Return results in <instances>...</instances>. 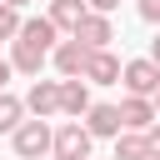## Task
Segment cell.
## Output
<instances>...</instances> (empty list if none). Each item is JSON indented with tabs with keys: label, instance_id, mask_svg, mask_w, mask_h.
<instances>
[{
	"label": "cell",
	"instance_id": "cell-3",
	"mask_svg": "<svg viewBox=\"0 0 160 160\" xmlns=\"http://www.w3.org/2000/svg\"><path fill=\"white\" fill-rule=\"evenodd\" d=\"M120 85H125V95H150V100H155V90H160V65H155L150 55H145V60H125Z\"/></svg>",
	"mask_w": 160,
	"mask_h": 160
},
{
	"label": "cell",
	"instance_id": "cell-24",
	"mask_svg": "<svg viewBox=\"0 0 160 160\" xmlns=\"http://www.w3.org/2000/svg\"><path fill=\"white\" fill-rule=\"evenodd\" d=\"M40 160H55V155H40Z\"/></svg>",
	"mask_w": 160,
	"mask_h": 160
},
{
	"label": "cell",
	"instance_id": "cell-14",
	"mask_svg": "<svg viewBox=\"0 0 160 160\" xmlns=\"http://www.w3.org/2000/svg\"><path fill=\"white\" fill-rule=\"evenodd\" d=\"M115 160H150L145 130H120V135H115Z\"/></svg>",
	"mask_w": 160,
	"mask_h": 160
},
{
	"label": "cell",
	"instance_id": "cell-22",
	"mask_svg": "<svg viewBox=\"0 0 160 160\" xmlns=\"http://www.w3.org/2000/svg\"><path fill=\"white\" fill-rule=\"evenodd\" d=\"M0 5H15V10H25V5H30V0H0Z\"/></svg>",
	"mask_w": 160,
	"mask_h": 160
},
{
	"label": "cell",
	"instance_id": "cell-11",
	"mask_svg": "<svg viewBox=\"0 0 160 160\" xmlns=\"http://www.w3.org/2000/svg\"><path fill=\"white\" fill-rule=\"evenodd\" d=\"M55 35H60V25H55L50 15H25V25H20V35H15V40H30V45H45V50H55V45H60Z\"/></svg>",
	"mask_w": 160,
	"mask_h": 160
},
{
	"label": "cell",
	"instance_id": "cell-16",
	"mask_svg": "<svg viewBox=\"0 0 160 160\" xmlns=\"http://www.w3.org/2000/svg\"><path fill=\"white\" fill-rule=\"evenodd\" d=\"M20 25H25V15H20L15 5H0V40H15Z\"/></svg>",
	"mask_w": 160,
	"mask_h": 160
},
{
	"label": "cell",
	"instance_id": "cell-7",
	"mask_svg": "<svg viewBox=\"0 0 160 160\" xmlns=\"http://www.w3.org/2000/svg\"><path fill=\"white\" fill-rule=\"evenodd\" d=\"M85 125H90V135H95V140H115V135L125 130V120H120V105H110V100L90 105V110H85Z\"/></svg>",
	"mask_w": 160,
	"mask_h": 160
},
{
	"label": "cell",
	"instance_id": "cell-18",
	"mask_svg": "<svg viewBox=\"0 0 160 160\" xmlns=\"http://www.w3.org/2000/svg\"><path fill=\"white\" fill-rule=\"evenodd\" d=\"M145 145H150V160H160V120L145 130Z\"/></svg>",
	"mask_w": 160,
	"mask_h": 160
},
{
	"label": "cell",
	"instance_id": "cell-25",
	"mask_svg": "<svg viewBox=\"0 0 160 160\" xmlns=\"http://www.w3.org/2000/svg\"><path fill=\"white\" fill-rule=\"evenodd\" d=\"M90 160H95V155H90Z\"/></svg>",
	"mask_w": 160,
	"mask_h": 160
},
{
	"label": "cell",
	"instance_id": "cell-4",
	"mask_svg": "<svg viewBox=\"0 0 160 160\" xmlns=\"http://www.w3.org/2000/svg\"><path fill=\"white\" fill-rule=\"evenodd\" d=\"M90 55H95V50H90V45H85L80 35H70V40H60V45L50 50V60H55V70H60V75H85V65H90Z\"/></svg>",
	"mask_w": 160,
	"mask_h": 160
},
{
	"label": "cell",
	"instance_id": "cell-17",
	"mask_svg": "<svg viewBox=\"0 0 160 160\" xmlns=\"http://www.w3.org/2000/svg\"><path fill=\"white\" fill-rule=\"evenodd\" d=\"M140 20L145 25H160V0H140Z\"/></svg>",
	"mask_w": 160,
	"mask_h": 160
},
{
	"label": "cell",
	"instance_id": "cell-1",
	"mask_svg": "<svg viewBox=\"0 0 160 160\" xmlns=\"http://www.w3.org/2000/svg\"><path fill=\"white\" fill-rule=\"evenodd\" d=\"M10 145H15V155H20V160H40V155H50V150H55V130L35 115V120H20V130L10 135Z\"/></svg>",
	"mask_w": 160,
	"mask_h": 160
},
{
	"label": "cell",
	"instance_id": "cell-6",
	"mask_svg": "<svg viewBox=\"0 0 160 160\" xmlns=\"http://www.w3.org/2000/svg\"><path fill=\"white\" fill-rule=\"evenodd\" d=\"M25 110L40 115V120L60 115V80H40V75H35V85H30V95H25Z\"/></svg>",
	"mask_w": 160,
	"mask_h": 160
},
{
	"label": "cell",
	"instance_id": "cell-21",
	"mask_svg": "<svg viewBox=\"0 0 160 160\" xmlns=\"http://www.w3.org/2000/svg\"><path fill=\"white\" fill-rule=\"evenodd\" d=\"M150 60H155V65H160V35H155V40H150Z\"/></svg>",
	"mask_w": 160,
	"mask_h": 160
},
{
	"label": "cell",
	"instance_id": "cell-5",
	"mask_svg": "<svg viewBox=\"0 0 160 160\" xmlns=\"http://www.w3.org/2000/svg\"><path fill=\"white\" fill-rule=\"evenodd\" d=\"M85 110H90V80L85 75H60V115L85 120Z\"/></svg>",
	"mask_w": 160,
	"mask_h": 160
},
{
	"label": "cell",
	"instance_id": "cell-13",
	"mask_svg": "<svg viewBox=\"0 0 160 160\" xmlns=\"http://www.w3.org/2000/svg\"><path fill=\"white\" fill-rule=\"evenodd\" d=\"M85 15H90L85 0H50V20L60 25V35H75V30L85 25Z\"/></svg>",
	"mask_w": 160,
	"mask_h": 160
},
{
	"label": "cell",
	"instance_id": "cell-15",
	"mask_svg": "<svg viewBox=\"0 0 160 160\" xmlns=\"http://www.w3.org/2000/svg\"><path fill=\"white\" fill-rule=\"evenodd\" d=\"M25 115H30V110H25V100H20V95H10V90H0V130H5V135H15Z\"/></svg>",
	"mask_w": 160,
	"mask_h": 160
},
{
	"label": "cell",
	"instance_id": "cell-2",
	"mask_svg": "<svg viewBox=\"0 0 160 160\" xmlns=\"http://www.w3.org/2000/svg\"><path fill=\"white\" fill-rule=\"evenodd\" d=\"M90 145H95V135H90V125L85 120H65L60 130H55V160H90Z\"/></svg>",
	"mask_w": 160,
	"mask_h": 160
},
{
	"label": "cell",
	"instance_id": "cell-12",
	"mask_svg": "<svg viewBox=\"0 0 160 160\" xmlns=\"http://www.w3.org/2000/svg\"><path fill=\"white\" fill-rule=\"evenodd\" d=\"M120 75H125V65H120L110 50H95L90 65H85V80H90V85H120Z\"/></svg>",
	"mask_w": 160,
	"mask_h": 160
},
{
	"label": "cell",
	"instance_id": "cell-8",
	"mask_svg": "<svg viewBox=\"0 0 160 160\" xmlns=\"http://www.w3.org/2000/svg\"><path fill=\"white\" fill-rule=\"evenodd\" d=\"M120 120H125V130H150L160 120V110H155L150 95H125L120 100Z\"/></svg>",
	"mask_w": 160,
	"mask_h": 160
},
{
	"label": "cell",
	"instance_id": "cell-10",
	"mask_svg": "<svg viewBox=\"0 0 160 160\" xmlns=\"http://www.w3.org/2000/svg\"><path fill=\"white\" fill-rule=\"evenodd\" d=\"M90 50H110V40H115V25H110V15H100V10H90L85 15V25L75 30Z\"/></svg>",
	"mask_w": 160,
	"mask_h": 160
},
{
	"label": "cell",
	"instance_id": "cell-19",
	"mask_svg": "<svg viewBox=\"0 0 160 160\" xmlns=\"http://www.w3.org/2000/svg\"><path fill=\"white\" fill-rule=\"evenodd\" d=\"M85 5H90V10H100V15H110V10L120 5V0H85Z\"/></svg>",
	"mask_w": 160,
	"mask_h": 160
},
{
	"label": "cell",
	"instance_id": "cell-20",
	"mask_svg": "<svg viewBox=\"0 0 160 160\" xmlns=\"http://www.w3.org/2000/svg\"><path fill=\"white\" fill-rule=\"evenodd\" d=\"M10 75H15V65H10V60H0V90H5V80H10Z\"/></svg>",
	"mask_w": 160,
	"mask_h": 160
},
{
	"label": "cell",
	"instance_id": "cell-23",
	"mask_svg": "<svg viewBox=\"0 0 160 160\" xmlns=\"http://www.w3.org/2000/svg\"><path fill=\"white\" fill-rule=\"evenodd\" d=\"M155 110H160V90H155Z\"/></svg>",
	"mask_w": 160,
	"mask_h": 160
},
{
	"label": "cell",
	"instance_id": "cell-9",
	"mask_svg": "<svg viewBox=\"0 0 160 160\" xmlns=\"http://www.w3.org/2000/svg\"><path fill=\"white\" fill-rule=\"evenodd\" d=\"M45 60H50V50H45V45H30V40H10V65H15L20 75H40V70H45Z\"/></svg>",
	"mask_w": 160,
	"mask_h": 160
}]
</instances>
